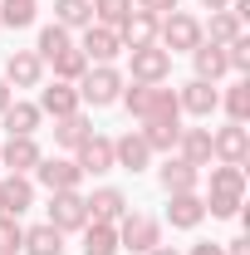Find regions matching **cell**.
Wrapping results in <instances>:
<instances>
[{
    "instance_id": "16",
    "label": "cell",
    "mask_w": 250,
    "mask_h": 255,
    "mask_svg": "<svg viewBox=\"0 0 250 255\" xmlns=\"http://www.w3.org/2000/svg\"><path fill=\"white\" fill-rule=\"evenodd\" d=\"M30 206H34V187H30V177L10 172V177L0 182V211H5V216H25Z\"/></svg>"
},
{
    "instance_id": "5",
    "label": "cell",
    "mask_w": 250,
    "mask_h": 255,
    "mask_svg": "<svg viewBox=\"0 0 250 255\" xmlns=\"http://www.w3.org/2000/svg\"><path fill=\"white\" fill-rule=\"evenodd\" d=\"M118 246L147 255L152 246H162V226H157L152 216H142V211H123V216H118Z\"/></svg>"
},
{
    "instance_id": "19",
    "label": "cell",
    "mask_w": 250,
    "mask_h": 255,
    "mask_svg": "<svg viewBox=\"0 0 250 255\" xmlns=\"http://www.w3.org/2000/svg\"><path fill=\"white\" fill-rule=\"evenodd\" d=\"M39 157H44V152L34 147V137H10V142L0 147V162H5L10 172H20V177H25V172H34V167H39Z\"/></svg>"
},
{
    "instance_id": "21",
    "label": "cell",
    "mask_w": 250,
    "mask_h": 255,
    "mask_svg": "<svg viewBox=\"0 0 250 255\" xmlns=\"http://www.w3.org/2000/svg\"><path fill=\"white\" fill-rule=\"evenodd\" d=\"M84 201H89V221H118L127 211V196L118 187H98L94 196H84Z\"/></svg>"
},
{
    "instance_id": "12",
    "label": "cell",
    "mask_w": 250,
    "mask_h": 255,
    "mask_svg": "<svg viewBox=\"0 0 250 255\" xmlns=\"http://www.w3.org/2000/svg\"><path fill=\"white\" fill-rule=\"evenodd\" d=\"M167 221L177 226V231H196V226L206 221V201H201L196 191H177V196L167 201Z\"/></svg>"
},
{
    "instance_id": "27",
    "label": "cell",
    "mask_w": 250,
    "mask_h": 255,
    "mask_svg": "<svg viewBox=\"0 0 250 255\" xmlns=\"http://www.w3.org/2000/svg\"><path fill=\"white\" fill-rule=\"evenodd\" d=\"M113 251H118L113 221H89L84 226V255H113Z\"/></svg>"
},
{
    "instance_id": "13",
    "label": "cell",
    "mask_w": 250,
    "mask_h": 255,
    "mask_svg": "<svg viewBox=\"0 0 250 255\" xmlns=\"http://www.w3.org/2000/svg\"><path fill=\"white\" fill-rule=\"evenodd\" d=\"M152 162V147L142 142V132H123V137H113V167H123V172H142Z\"/></svg>"
},
{
    "instance_id": "2",
    "label": "cell",
    "mask_w": 250,
    "mask_h": 255,
    "mask_svg": "<svg viewBox=\"0 0 250 255\" xmlns=\"http://www.w3.org/2000/svg\"><path fill=\"white\" fill-rule=\"evenodd\" d=\"M123 103L132 118H142V123H152V118H177L182 108H177V94L172 89H162V84H132L123 89Z\"/></svg>"
},
{
    "instance_id": "28",
    "label": "cell",
    "mask_w": 250,
    "mask_h": 255,
    "mask_svg": "<svg viewBox=\"0 0 250 255\" xmlns=\"http://www.w3.org/2000/svg\"><path fill=\"white\" fill-rule=\"evenodd\" d=\"M94 137V128L84 113H69V118H54V142L59 147H79V142H89Z\"/></svg>"
},
{
    "instance_id": "33",
    "label": "cell",
    "mask_w": 250,
    "mask_h": 255,
    "mask_svg": "<svg viewBox=\"0 0 250 255\" xmlns=\"http://www.w3.org/2000/svg\"><path fill=\"white\" fill-rule=\"evenodd\" d=\"M94 15H98V25H108V30H123V20L132 15V0H98Z\"/></svg>"
},
{
    "instance_id": "10",
    "label": "cell",
    "mask_w": 250,
    "mask_h": 255,
    "mask_svg": "<svg viewBox=\"0 0 250 255\" xmlns=\"http://www.w3.org/2000/svg\"><path fill=\"white\" fill-rule=\"evenodd\" d=\"M39 79H44V59H39L34 49H15V54L5 59V84H15V89H39Z\"/></svg>"
},
{
    "instance_id": "22",
    "label": "cell",
    "mask_w": 250,
    "mask_h": 255,
    "mask_svg": "<svg viewBox=\"0 0 250 255\" xmlns=\"http://www.w3.org/2000/svg\"><path fill=\"white\" fill-rule=\"evenodd\" d=\"M118 39H123L127 49H147V44H157V20L142 15V10H132L123 20V30H118Z\"/></svg>"
},
{
    "instance_id": "34",
    "label": "cell",
    "mask_w": 250,
    "mask_h": 255,
    "mask_svg": "<svg viewBox=\"0 0 250 255\" xmlns=\"http://www.w3.org/2000/svg\"><path fill=\"white\" fill-rule=\"evenodd\" d=\"M59 49H69V30H64V25H44V30H39V44H34V54H39V59H54Z\"/></svg>"
},
{
    "instance_id": "23",
    "label": "cell",
    "mask_w": 250,
    "mask_h": 255,
    "mask_svg": "<svg viewBox=\"0 0 250 255\" xmlns=\"http://www.w3.org/2000/svg\"><path fill=\"white\" fill-rule=\"evenodd\" d=\"M0 118H5V132L10 137H34V128H39L44 113H39V103H10Z\"/></svg>"
},
{
    "instance_id": "7",
    "label": "cell",
    "mask_w": 250,
    "mask_h": 255,
    "mask_svg": "<svg viewBox=\"0 0 250 255\" xmlns=\"http://www.w3.org/2000/svg\"><path fill=\"white\" fill-rule=\"evenodd\" d=\"M84 59L89 64H113L118 54H123V39H118V30H108V25H84Z\"/></svg>"
},
{
    "instance_id": "44",
    "label": "cell",
    "mask_w": 250,
    "mask_h": 255,
    "mask_svg": "<svg viewBox=\"0 0 250 255\" xmlns=\"http://www.w3.org/2000/svg\"><path fill=\"white\" fill-rule=\"evenodd\" d=\"M0 255H5V251H0Z\"/></svg>"
},
{
    "instance_id": "8",
    "label": "cell",
    "mask_w": 250,
    "mask_h": 255,
    "mask_svg": "<svg viewBox=\"0 0 250 255\" xmlns=\"http://www.w3.org/2000/svg\"><path fill=\"white\" fill-rule=\"evenodd\" d=\"M172 74V54L162 44H147V49H132V84H162Z\"/></svg>"
},
{
    "instance_id": "25",
    "label": "cell",
    "mask_w": 250,
    "mask_h": 255,
    "mask_svg": "<svg viewBox=\"0 0 250 255\" xmlns=\"http://www.w3.org/2000/svg\"><path fill=\"white\" fill-rule=\"evenodd\" d=\"M191 59H196V79H201V84H211V79H221V74L231 69V64H226V49H221V44H206V39L191 49Z\"/></svg>"
},
{
    "instance_id": "43",
    "label": "cell",
    "mask_w": 250,
    "mask_h": 255,
    "mask_svg": "<svg viewBox=\"0 0 250 255\" xmlns=\"http://www.w3.org/2000/svg\"><path fill=\"white\" fill-rule=\"evenodd\" d=\"M147 255H177V251H172V246H152Z\"/></svg>"
},
{
    "instance_id": "38",
    "label": "cell",
    "mask_w": 250,
    "mask_h": 255,
    "mask_svg": "<svg viewBox=\"0 0 250 255\" xmlns=\"http://www.w3.org/2000/svg\"><path fill=\"white\" fill-rule=\"evenodd\" d=\"M137 10H142V15H152V20H162V15H172V10H177V0H137Z\"/></svg>"
},
{
    "instance_id": "35",
    "label": "cell",
    "mask_w": 250,
    "mask_h": 255,
    "mask_svg": "<svg viewBox=\"0 0 250 255\" xmlns=\"http://www.w3.org/2000/svg\"><path fill=\"white\" fill-rule=\"evenodd\" d=\"M20 241H25L20 216H5V211H0V251H5V255H20Z\"/></svg>"
},
{
    "instance_id": "29",
    "label": "cell",
    "mask_w": 250,
    "mask_h": 255,
    "mask_svg": "<svg viewBox=\"0 0 250 255\" xmlns=\"http://www.w3.org/2000/svg\"><path fill=\"white\" fill-rule=\"evenodd\" d=\"M54 25H64V30L94 25V5L89 0H54Z\"/></svg>"
},
{
    "instance_id": "40",
    "label": "cell",
    "mask_w": 250,
    "mask_h": 255,
    "mask_svg": "<svg viewBox=\"0 0 250 255\" xmlns=\"http://www.w3.org/2000/svg\"><path fill=\"white\" fill-rule=\"evenodd\" d=\"M191 255H221L216 241H201V246H191Z\"/></svg>"
},
{
    "instance_id": "4",
    "label": "cell",
    "mask_w": 250,
    "mask_h": 255,
    "mask_svg": "<svg viewBox=\"0 0 250 255\" xmlns=\"http://www.w3.org/2000/svg\"><path fill=\"white\" fill-rule=\"evenodd\" d=\"M157 34H162V49H167V54L196 49V44L206 39V34H201V20H196V15H182V10L162 15V20H157Z\"/></svg>"
},
{
    "instance_id": "42",
    "label": "cell",
    "mask_w": 250,
    "mask_h": 255,
    "mask_svg": "<svg viewBox=\"0 0 250 255\" xmlns=\"http://www.w3.org/2000/svg\"><path fill=\"white\" fill-rule=\"evenodd\" d=\"M201 5H206V10H226L231 0H201Z\"/></svg>"
},
{
    "instance_id": "11",
    "label": "cell",
    "mask_w": 250,
    "mask_h": 255,
    "mask_svg": "<svg viewBox=\"0 0 250 255\" xmlns=\"http://www.w3.org/2000/svg\"><path fill=\"white\" fill-rule=\"evenodd\" d=\"M250 152V132L246 123H231V128H221V132H211V157L221 162H231V167H241Z\"/></svg>"
},
{
    "instance_id": "37",
    "label": "cell",
    "mask_w": 250,
    "mask_h": 255,
    "mask_svg": "<svg viewBox=\"0 0 250 255\" xmlns=\"http://www.w3.org/2000/svg\"><path fill=\"white\" fill-rule=\"evenodd\" d=\"M226 64H231L236 74H246V69H250V39H246V34L226 44Z\"/></svg>"
},
{
    "instance_id": "41",
    "label": "cell",
    "mask_w": 250,
    "mask_h": 255,
    "mask_svg": "<svg viewBox=\"0 0 250 255\" xmlns=\"http://www.w3.org/2000/svg\"><path fill=\"white\" fill-rule=\"evenodd\" d=\"M10 103H15V98H10V84H5V79H0V113H5V108H10Z\"/></svg>"
},
{
    "instance_id": "17",
    "label": "cell",
    "mask_w": 250,
    "mask_h": 255,
    "mask_svg": "<svg viewBox=\"0 0 250 255\" xmlns=\"http://www.w3.org/2000/svg\"><path fill=\"white\" fill-rule=\"evenodd\" d=\"M177 152H182V162H191L196 172L211 167V128H182V132H177Z\"/></svg>"
},
{
    "instance_id": "1",
    "label": "cell",
    "mask_w": 250,
    "mask_h": 255,
    "mask_svg": "<svg viewBox=\"0 0 250 255\" xmlns=\"http://www.w3.org/2000/svg\"><path fill=\"white\" fill-rule=\"evenodd\" d=\"M241 201H246V172L231 167V162L211 167V196H206V211H211V216H236Z\"/></svg>"
},
{
    "instance_id": "15",
    "label": "cell",
    "mask_w": 250,
    "mask_h": 255,
    "mask_svg": "<svg viewBox=\"0 0 250 255\" xmlns=\"http://www.w3.org/2000/svg\"><path fill=\"white\" fill-rule=\"evenodd\" d=\"M216 103H221V94L211 89V84H201V79L182 84V94H177V108L191 113V118H211V113H216Z\"/></svg>"
},
{
    "instance_id": "14",
    "label": "cell",
    "mask_w": 250,
    "mask_h": 255,
    "mask_svg": "<svg viewBox=\"0 0 250 255\" xmlns=\"http://www.w3.org/2000/svg\"><path fill=\"white\" fill-rule=\"evenodd\" d=\"M79 172L84 177H103V172H113V137H89V142H79Z\"/></svg>"
},
{
    "instance_id": "6",
    "label": "cell",
    "mask_w": 250,
    "mask_h": 255,
    "mask_svg": "<svg viewBox=\"0 0 250 255\" xmlns=\"http://www.w3.org/2000/svg\"><path fill=\"white\" fill-rule=\"evenodd\" d=\"M49 226L54 231H84L89 226V201L79 191H54L49 196Z\"/></svg>"
},
{
    "instance_id": "39",
    "label": "cell",
    "mask_w": 250,
    "mask_h": 255,
    "mask_svg": "<svg viewBox=\"0 0 250 255\" xmlns=\"http://www.w3.org/2000/svg\"><path fill=\"white\" fill-rule=\"evenodd\" d=\"M221 255H250V241L236 236V241H226V251H221Z\"/></svg>"
},
{
    "instance_id": "20",
    "label": "cell",
    "mask_w": 250,
    "mask_h": 255,
    "mask_svg": "<svg viewBox=\"0 0 250 255\" xmlns=\"http://www.w3.org/2000/svg\"><path fill=\"white\" fill-rule=\"evenodd\" d=\"M79 89H69L64 79H54L44 94H39V113H54V118H69V113H79Z\"/></svg>"
},
{
    "instance_id": "31",
    "label": "cell",
    "mask_w": 250,
    "mask_h": 255,
    "mask_svg": "<svg viewBox=\"0 0 250 255\" xmlns=\"http://www.w3.org/2000/svg\"><path fill=\"white\" fill-rule=\"evenodd\" d=\"M201 34H211V44H221V49H226L231 39H241V20H236L231 10H216V15H211V25H206Z\"/></svg>"
},
{
    "instance_id": "24",
    "label": "cell",
    "mask_w": 250,
    "mask_h": 255,
    "mask_svg": "<svg viewBox=\"0 0 250 255\" xmlns=\"http://www.w3.org/2000/svg\"><path fill=\"white\" fill-rule=\"evenodd\" d=\"M20 251H30V255H64V231H54L49 221H44V226H30L25 241H20Z\"/></svg>"
},
{
    "instance_id": "30",
    "label": "cell",
    "mask_w": 250,
    "mask_h": 255,
    "mask_svg": "<svg viewBox=\"0 0 250 255\" xmlns=\"http://www.w3.org/2000/svg\"><path fill=\"white\" fill-rule=\"evenodd\" d=\"M54 74H59L64 84H74V79H84V69H89V59H84V49H74V44H69V49H59V54H54Z\"/></svg>"
},
{
    "instance_id": "18",
    "label": "cell",
    "mask_w": 250,
    "mask_h": 255,
    "mask_svg": "<svg viewBox=\"0 0 250 255\" xmlns=\"http://www.w3.org/2000/svg\"><path fill=\"white\" fill-rule=\"evenodd\" d=\"M157 182H162L167 196H177V191H196L201 172H196L191 162H182V157H167V162H162V172H157Z\"/></svg>"
},
{
    "instance_id": "3",
    "label": "cell",
    "mask_w": 250,
    "mask_h": 255,
    "mask_svg": "<svg viewBox=\"0 0 250 255\" xmlns=\"http://www.w3.org/2000/svg\"><path fill=\"white\" fill-rule=\"evenodd\" d=\"M123 74L113 69V64H98V69H84V84H79V98L84 103H94V108H113L118 98H123Z\"/></svg>"
},
{
    "instance_id": "36",
    "label": "cell",
    "mask_w": 250,
    "mask_h": 255,
    "mask_svg": "<svg viewBox=\"0 0 250 255\" xmlns=\"http://www.w3.org/2000/svg\"><path fill=\"white\" fill-rule=\"evenodd\" d=\"M226 108H231V123H246L250 118V84H236L226 94Z\"/></svg>"
},
{
    "instance_id": "26",
    "label": "cell",
    "mask_w": 250,
    "mask_h": 255,
    "mask_svg": "<svg viewBox=\"0 0 250 255\" xmlns=\"http://www.w3.org/2000/svg\"><path fill=\"white\" fill-rule=\"evenodd\" d=\"M137 132H142V142H147L152 152H172V147H177L182 123H177V118H152V123H142Z\"/></svg>"
},
{
    "instance_id": "32",
    "label": "cell",
    "mask_w": 250,
    "mask_h": 255,
    "mask_svg": "<svg viewBox=\"0 0 250 255\" xmlns=\"http://www.w3.org/2000/svg\"><path fill=\"white\" fill-rule=\"evenodd\" d=\"M0 25H10V30L34 25V0H5L0 5Z\"/></svg>"
},
{
    "instance_id": "9",
    "label": "cell",
    "mask_w": 250,
    "mask_h": 255,
    "mask_svg": "<svg viewBox=\"0 0 250 255\" xmlns=\"http://www.w3.org/2000/svg\"><path fill=\"white\" fill-rule=\"evenodd\" d=\"M34 177H39V182H44L49 191H79V182H84L79 162H69V157H39Z\"/></svg>"
}]
</instances>
